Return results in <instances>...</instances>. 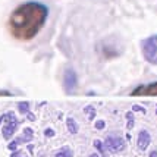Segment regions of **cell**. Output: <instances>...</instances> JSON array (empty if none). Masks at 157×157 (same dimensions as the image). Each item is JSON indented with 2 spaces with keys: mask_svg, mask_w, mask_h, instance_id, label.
<instances>
[{
  "mask_svg": "<svg viewBox=\"0 0 157 157\" xmlns=\"http://www.w3.org/2000/svg\"><path fill=\"white\" fill-rule=\"evenodd\" d=\"M137 143H138V148H140V150H145L151 143L150 134H148L147 131H141V132L138 134V141Z\"/></svg>",
  "mask_w": 157,
  "mask_h": 157,
  "instance_id": "cell-7",
  "label": "cell"
},
{
  "mask_svg": "<svg viewBox=\"0 0 157 157\" xmlns=\"http://www.w3.org/2000/svg\"><path fill=\"white\" fill-rule=\"evenodd\" d=\"M63 87L68 94H72L76 88V74L74 69H66L63 75Z\"/></svg>",
  "mask_w": 157,
  "mask_h": 157,
  "instance_id": "cell-6",
  "label": "cell"
},
{
  "mask_svg": "<svg viewBox=\"0 0 157 157\" xmlns=\"http://www.w3.org/2000/svg\"><path fill=\"white\" fill-rule=\"evenodd\" d=\"M33 138H34V132H33V129H31V128H25V129H24V134H22L19 138H16L15 143L19 145L21 143H28V141H31Z\"/></svg>",
  "mask_w": 157,
  "mask_h": 157,
  "instance_id": "cell-8",
  "label": "cell"
},
{
  "mask_svg": "<svg viewBox=\"0 0 157 157\" xmlns=\"http://www.w3.org/2000/svg\"><path fill=\"white\" fill-rule=\"evenodd\" d=\"M150 157H157V150H153L150 153Z\"/></svg>",
  "mask_w": 157,
  "mask_h": 157,
  "instance_id": "cell-20",
  "label": "cell"
},
{
  "mask_svg": "<svg viewBox=\"0 0 157 157\" xmlns=\"http://www.w3.org/2000/svg\"><path fill=\"white\" fill-rule=\"evenodd\" d=\"M84 112L88 115L90 119H94V116H96V110H94V107H93V106H87V107L84 109Z\"/></svg>",
  "mask_w": 157,
  "mask_h": 157,
  "instance_id": "cell-13",
  "label": "cell"
},
{
  "mask_svg": "<svg viewBox=\"0 0 157 157\" xmlns=\"http://www.w3.org/2000/svg\"><path fill=\"white\" fill-rule=\"evenodd\" d=\"M104 147L110 153H119V151H122L125 148V141H123L122 137L109 135V137L104 140Z\"/></svg>",
  "mask_w": 157,
  "mask_h": 157,
  "instance_id": "cell-4",
  "label": "cell"
},
{
  "mask_svg": "<svg viewBox=\"0 0 157 157\" xmlns=\"http://www.w3.org/2000/svg\"><path fill=\"white\" fill-rule=\"evenodd\" d=\"M27 116L29 117V121H35V116L33 115V113H29V112H28V113H27Z\"/></svg>",
  "mask_w": 157,
  "mask_h": 157,
  "instance_id": "cell-17",
  "label": "cell"
},
{
  "mask_svg": "<svg viewBox=\"0 0 157 157\" xmlns=\"http://www.w3.org/2000/svg\"><path fill=\"white\" fill-rule=\"evenodd\" d=\"M94 147H96L97 150L101 153V156H104V154H106V147H104V144H103L101 141L96 140V141H94Z\"/></svg>",
  "mask_w": 157,
  "mask_h": 157,
  "instance_id": "cell-12",
  "label": "cell"
},
{
  "mask_svg": "<svg viewBox=\"0 0 157 157\" xmlns=\"http://www.w3.org/2000/svg\"><path fill=\"white\" fill-rule=\"evenodd\" d=\"M48 16V7L38 2H27L15 9L9 16L10 34L19 41H29L41 31Z\"/></svg>",
  "mask_w": 157,
  "mask_h": 157,
  "instance_id": "cell-1",
  "label": "cell"
},
{
  "mask_svg": "<svg viewBox=\"0 0 157 157\" xmlns=\"http://www.w3.org/2000/svg\"><path fill=\"white\" fill-rule=\"evenodd\" d=\"M7 147H9V150H15V148H16V147H18V144L15 143V141H12V143L9 144V145H7Z\"/></svg>",
  "mask_w": 157,
  "mask_h": 157,
  "instance_id": "cell-15",
  "label": "cell"
},
{
  "mask_svg": "<svg viewBox=\"0 0 157 157\" xmlns=\"http://www.w3.org/2000/svg\"><path fill=\"white\" fill-rule=\"evenodd\" d=\"M12 157H22V156H21L19 151H16V153H13V154H12Z\"/></svg>",
  "mask_w": 157,
  "mask_h": 157,
  "instance_id": "cell-21",
  "label": "cell"
},
{
  "mask_svg": "<svg viewBox=\"0 0 157 157\" xmlns=\"http://www.w3.org/2000/svg\"><path fill=\"white\" fill-rule=\"evenodd\" d=\"M18 110H19L21 113H28L29 112V103L27 101H22L18 104Z\"/></svg>",
  "mask_w": 157,
  "mask_h": 157,
  "instance_id": "cell-11",
  "label": "cell"
},
{
  "mask_svg": "<svg viewBox=\"0 0 157 157\" xmlns=\"http://www.w3.org/2000/svg\"><path fill=\"white\" fill-rule=\"evenodd\" d=\"M0 96H12V94L7 93V91H0Z\"/></svg>",
  "mask_w": 157,
  "mask_h": 157,
  "instance_id": "cell-19",
  "label": "cell"
},
{
  "mask_svg": "<svg viewBox=\"0 0 157 157\" xmlns=\"http://www.w3.org/2000/svg\"><path fill=\"white\" fill-rule=\"evenodd\" d=\"M143 56L150 65H157V34L143 41Z\"/></svg>",
  "mask_w": 157,
  "mask_h": 157,
  "instance_id": "cell-2",
  "label": "cell"
},
{
  "mask_svg": "<svg viewBox=\"0 0 157 157\" xmlns=\"http://www.w3.org/2000/svg\"><path fill=\"white\" fill-rule=\"evenodd\" d=\"M56 157H72V150L68 148V147H65V148H62L56 153Z\"/></svg>",
  "mask_w": 157,
  "mask_h": 157,
  "instance_id": "cell-10",
  "label": "cell"
},
{
  "mask_svg": "<svg viewBox=\"0 0 157 157\" xmlns=\"http://www.w3.org/2000/svg\"><path fill=\"white\" fill-rule=\"evenodd\" d=\"M96 128H97V129H103V128H104V122H103V121H97V122H96Z\"/></svg>",
  "mask_w": 157,
  "mask_h": 157,
  "instance_id": "cell-14",
  "label": "cell"
},
{
  "mask_svg": "<svg viewBox=\"0 0 157 157\" xmlns=\"http://www.w3.org/2000/svg\"><path fill=\"white\" fill-rule=\"evenodd\" d=\"M131 96H157V81L150 82V84H144V85H138L137 88L132 90Z\"/></svg>",
  "mask_w": 157,
  "mask_h": 157,
  "instance_id": "cell-5",
  "label": "cell"
},
{
  "mask_svg": "<svg viewBox=\"0 0 157 157\" xmlns=\"http://www.w3.org/2000/svg\"><path fill=\"white\" fill-rule=\"evenodd\" d=\"M3 121H5V126H3L2 132H3L5 140H9V138H12V135L15 134V131L18 128L19 122H18V119L15 117L13 112H7V113H5V115H3Z\"/></svg>",
  "mask_w": 157,
  "mask_h": 157,
  "instance_id": "cell-3",
  "label": "cell"
},
{
  "mask_svg": "<svg viewBox=\"0 0 157 157\" xmlns=\"http://www.w3.org/2000/svg\"><path fill=\"white\" fill-rule=\"evenodd\" d=\"M66 125H68V129L71 134H76V132H78V125H76V122L72 117H68V119H66Z\"/></svg>",
  "mask_w": 157,
  "mask_h": 157,
  "instance_id": "cell-9",
  "label": "cell"
},
{
  "mask_svg": "<svg viewBox=\"0 0 157 157\" xmlns=\"http://www.w3.org/2000/svg\"><path fill=\"white\" fill-rule=\"evenodd\" d=\"M46 135H47V137H53V135H55V132H53L52 129H46Z\"/></svg>",
  "mask_w": 157,
  "mask_h": 157,
  "instance_id": "cell-16",
  "label": "cell"
},
{
  "mask_svg": "<svg viewBox=\"0 0 157 157\" xmlns=\"http://www.w3.org/2000/svg\"><path fill=\"white\" fill-rule=\"evenodd\" d=\"M134 110H137V112H143V113H145V110L141 109V107H138V106H134Z\"/></svg>",
  "mask_w": 157,
  "mask_h": 157,
  "instance_id": "cell-18",
  "label": "cell"
},
{
  "mask_svg": "<svg viewBox=\"0 0 157 157\" xmlns=\"http://www.w3.org/2000/svg\"><path fill=\"white\" fill-rule=\"evenodd\" d=\"M90 157H98V156H97V154H91V156H90Z\"/></svg>",
  "mask_w": 157,
  "mask_h": 157,
  "instance_id": "cell-22",
  "label": "cell"
}]
</instances>
